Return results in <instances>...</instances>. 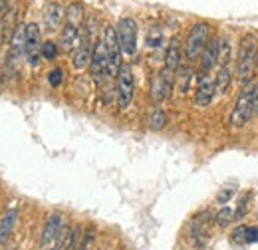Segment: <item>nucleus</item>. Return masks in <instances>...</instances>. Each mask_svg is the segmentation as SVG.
<instances>
[{
  "mask_svg": "<svg viewBox=\"0 0 258 250\" xmlns=\"http://www.w3.org/2000/svg\"><path fill=\"white\" fill-rule=\"evenodd\" d=\"M16 217H18V211L16 209H10L2 220H0V244H6V240L10 238V234H12V228H14V224H16Z\"/></svg>",
  "mask_w": 258,
  "mask_h": 250,
  "instance_id": "17",
  "label": "nucleus"
},
{
  "mask_svg": "<svg viewBox=\"0 0 258 250\" xmlns=\"http://www.w3.org/2000/svg\"><path fill=\"white\" fill-rule=\"evenodd\" d=\"M42 58V34L38 24H28L26 26V60L36 68Z\"/></svg>",
  "mask_w": 258,
  "mask_h": 250,
  "instance_id": "8",
  "label": "nucleus"
},
{
  "mask_svg": "<svg viewBox=\"0 0 258 250\" xmlns=\"http://www.w3.org/2000/svg\"><path fill=\"white\" fill-rule=\"evenodd\" d=\"M62 80H64V72H62L60 68H54V70L48 74V82H50L52 88H58V86L62 84Z\"/></svg>",
  "mask_w": 258,
  "mask_h": 250,
  "instance_id": "25",
  "label": "nucleus"
},
{
  "mask_svg": "<svg viewBox=\"0 0 258 250\" xmlns=\"http://www.w3.org/2000/svg\"><path fill=\"white\" fill-rule=\"evenodd\" d=\"M246 232H248V226H244V224L236 226L232 232V242L234 244H246Z\"/></svg>",
  "mask_w": 258,
  "mask_h": 250,
  "instance_id": "24",
  "label": "nucleus"
},
{
  "mask_svg": "<svg viewBox=\"0 0 258 250\" xmlns=\"http://www.w3.org/2000/svg\"><path fill=\"white\" fill-rule=\"evenodd\" d=\"M80 44V28L78 24H72V22H66L64 30H62V36H60V46L62 50H76Z\"/></svg>",
  "mask_w": 258,
  "mask_h": 250,
  "instance_id": "14",
  "label": "nucleus"
},
{
  "mask_svg": "<svg viewBox=\"0 0 258 250\" xmlns=\"http://www.w3.org/2000/svg\"><path fill=\"white\" fill-rule=\"evenodd\" d=\"M167 125V115H165V111L163 109H155L153 113H151V117H149V127L153 129V131H159Z\"/></svg>",
  "mask_w": 258,
  "mask_h": 250,
  "instance_id": "20",
  "label": "nucleus"
},
{
  "mask_svg": "<svg viewBox=\"0 0 258 250\" xmlns=\"http://www.w3.org/2000/svg\"><path fill=\"white\" fill-rule=\"evenodd\" d=\"M256 84L252 82H244L240 94H238V99L230 111V117H228V123L232 129H240L248 123V119L252 117V90H254Z\"/></svg>",
  "mask_w": 258,
  "mask_h": 250,
  "instance_id": "2",
  "label": "nucleus"
},
{
  "mask_svg": "<svg viewBox=\"0 0 258 250\" xmlns=\"http://www.w3.org/2000/svg\"><path fill=\"white\" fill-rule=\"evenodd\" d=\"M175 74H179V76H175V80L179 82V90H181V94H185L187 90H189V84H191V78H193V72H191V68H185V66H181Z\"/></svg>",
  "mask_w": 258,
  "mask_h": 250,
  "instance_id": "18",
  "label": "nucleus"
},
{
  "mask_svg": "<svg viewBox=\"0 0 258 250\" xmlns=\"http://www.w3.org/2000/svg\"><path fill=\"white\" fill-rule=\"evenodd\" d=\"M82 12H84L82 4H70V6L66 8V18H68V22L78 24V22L82 20Z\"/></svg>",
  "mask_w": 258,
  "mask_h": 250,
  "instance_id": "21",
  "label": "nucleus"
},
{
  "mask_svg": "<svg viewBox=\"0 0 258 250\" xmlns=\"http://www.w3.org/2000/svg\"><path fill=\"white\" fill-rule=\"evenodd\" d=\"M246 242H258V228H254V226H248V232H246Z\"/></svg>",
  "mask_w": 258,
  "mask_h": 250,
  "instance_id": "28",
  "label": "nucleus"
},
{
  "mask_svg": "<svg viewBox=\"0 0 258 250\" xmlns=\"http://www.w3.org/2000/svg\"><path fill=\"white\" fill-rule=\"evenodd\" d=\"M234 191H236V187H226V189H223V191L219 193V197H217V201L225 205V203H228V201H230V199L234 197Z\"/></svg>",
  "mask_w": 258,
  "mask_h": 250,
  "instance_id": "26",
  "label": "nucleus"
},
{
  "mask_svg": "<svg viewBox=\"0 0 258 250\" xmlns=\"http://www.w3.org/2000/svg\"><path fill=\"white\" fill-rule=\"evenodd\" d=\"M64 16H66L64 6L58 4V2H50L48 8H46V12H44V20H46L48 30H56L60 26V22H62Z\"/></svg>",
  "mask_w": 258,
  "mask_h": 250,
  "instance_id": "15",
  "label": "nucleus"
},
{
  "mask_svg": "<svg viewBox=\"0 0 258 250\" xmlns=\"http://www.w3.org/2000/svg\"><path fill=\"white\" fill-rule=\"evenodd\" d=\"M173 84H175V72L167 70L163 66V70L153 78L151 82V99L153 101H163L171 95V90H173Z\"/></svg>",
  "mask_w": 258,
  "mask_h": 250,
  "instance_id": "6",
  "label": "nucleus"
},
{
  "mask_svg": "<svg viewBox=\"0 0 258 250\" xmlns=\"http://www.w3.org/2000/svg\"><path fill=\"white\" fill-rule=\"evenodd\" d=\"M230 82H232V70H230V66H221L219 68V74H217V78H215V94L219 95H225L226 90L230 88Z\"/></svg>",
  "mask_w": 258,
  "mask_h": 250,
  "instance_id": "16",
  "label": "nucleus"
},
{
  "mask_svg": "<svg viewBox=\"0 0 258 250\" xmlns=\"http://www.w3.org/2000/svg\"><path fill=\"white\" fill-rule=\"evenodd\" d=\"M66 228H64V217L60 213H54L50 215L46 224H44V230H42V236H40V246L42 248H50L52 242L56 240L58 234H62Z\"/></svg>",
  "mask_w": 258,
  "mask_h": 250,
  "instance_id": "10",
  "label": "nucleus"
},
{
  "mask_svg": "<svg viewBox=\"0 0 258 250\" xmlns=\"http://www.w3.org/2000/svg\"><path fill=\"white\" fill-rule=\"evenodd\" d=\"M252 117H258V84L252 90Z\"/></svg>",
  "mask_w": 258,
  "mask_h": 250,
  "instance_id": "27",
  "label": "nucleus"
},
{
  "mask_svg": "<svg viewBox=\"0 0 258 250\" xmlns=\"http://www.w3.org/2000/svg\"><path fill=\"white\" fill-rule=\"evenodd\" d=\"M207 42H209V24L207 22H197L191 28V32H189L187 44H185V54H187L189 62L199 60V56L203 54Z\"/></svg>",
  "mask_w": 258,
  "mask_h": 250,
  "instance_id": "3",
  "label": "nucleus"
},
{
  "mask_svg": "<svg viewBox=\"0 0 258 250\" xmlns=\"http://www.w3.org/2000/svg\"><path fill=\"white\" fill-rule=\"evenodd\" d=\"M90 72L92 78L99 82L107 76V50L103 46V42L97 38L94 42V52H92V62H90Z\"/></svg>",
  "mask_w": 258,
  "mask_h": 250,
  "instance_id": "9",
  "label": "nucleus"
},
{
  "mask_svg": "<svg viewBox=\"0 0 258 250\" xmlns=\"http://www.w3.org/2000/svg\"><path fill=\"white\" fill-rule=\"evenodd\" d=\"M215 84L209 78V74H201L199 76V84H197V92H195V103L199 107H207L211 105V101L215 99Z\"/></svg>",
  "mask_w": 258,
  "mask_h": 250,
  "instance_id": "12",
  "label": "nucleus"
},
{
  "mask_svg": "<svg viewBox=\"0 0 258 250\" xmlns=\"http://www.w3.org/2000/svg\"><path fill=\"white\" fill-rule=\"evenodd\" d=\"M56 56H58V44L52 40L42 42V58L44 60H56Z\"/></svg>",
  "mask_w": 258,
  "mask_h": 250,
  "instance_id": "22",
  "label": "nucleus"
},
{
  "mask_svg": "<svg viewBox=\"0 0 258 250\" xmlns=\"http://www.w3.org/2000/svg\"><path fill=\"white\" fill-rule=\"evenodd\" d=\"M256 38L252 34H246L240 40V48H238V58H236V76L240 78V82H248L252 78V72L256 68Z\"/></svg>",
  "mask_w": 258,
  "mask_h": 250,
  "instance_id": "1",
  "label": "nucleus"
},
{
  "mask_svg": "<svg viewBox=\"0 0 258 250\" xmlns=\"http://www.w3.org/2000/svg\"><path fill=\"white\" fill-rule=\"evenodd\" d=\"M117 105L121 109H127L133 101V94H135V80H133V72L127 64H121L117 70Z\"/></svg>",
  "mask_w": 258,
  "mask_h": 250,
  "instance_id": "4",
  "label": "nucleus"
},
{
  "mask_svg": "<svg viewBox=\"0 0 258 250\" xmlns=\"http://www.w3.org/2000/svg\"><path fill=\"white\" fill-rule=\"evenodd\" d=\"M22 56H26V26L16 24V28L10 36V56H8V68H16Z\"/></svg>",
  "mask_w": 258,
  "mask_h": 250,
  "instance_id": "7",
  "label": "nucleus"
},
{
  "mask_svg": "<svg viewBox=\"0 0 258 250\" xmlns=\"http://www.w3.org/2000/svg\"><path fill=\"white\" fill-rule=\"evenodd\" d=\"M181 44H179V36H173L169 42V48L165 52V68L171 72H177L181 68Z\"/></svg>",
  "mask_w": 258,
  "mask_h": 250,
  "instance_id": "13",
  "label": "nucleus"
},
{
  "mask_svg": "<svg viewBox=\"0 0 258 250\" xmlns=\"http://www.w3.org/2000/svg\"><path fill=\"white\" fill-rule=\"evenodd\" d=\"M4 26H6L4 20H0V54H2V46H4V32H6Z\"/></svg>",
  "mask_w": 258,
  "mask_h": 250,
  "instance_id": "29",
  "label": "nucleus"
},
{
  "mask_svg": "<svg viewBox=\"0 0 258 250\" xmlns=\"http://www.w3.org/2000/svg\"><path fill=\"white\" fill-rule=\"evenodd\" d=\"M80 236H82V228H80V226L70 228V230H68V236H66L64 250H80V246H78Z\"/></svg>",
  "mask_w": 258,
  "mask_h": 250,
  "instance_id": "19",
  "label": "nucleus"
},
{
  "mask_svg": "<svg viewBox=\"0 0 258 250\" xmlns=\"http://www.w3.org/2000/svg\"><path fill=\"white\" fill-rule=\"evenodd\" d=\"M232 219H234V213H232L228 207H223V209L215 215V222H217L219 226H228V224L232 222Z\"/></svg>",
  "mask_w": 258,
  "mask_h": 250,
  "instance_id": "23",
  "label": "nucleus"
},
{
  "mask_svg": "<svg viewBox=\"0 0 258 250\" xmlns=\"http://www.w3.org/2000/svg\"><path fill=\"white\" fill-rule=\"evenodd\" d=\"M221 44L223 40L219 36L209 38L205 50H203V60H201V74H209L217 64H219V56H221Z\"/></svg>",
  "mask_w": 258,
  "mask_h": 250,
  "instance_id": "11",
  "label": "nucleus"
},
{
  "mask_svg": "<svg viewBox=\"0 0 258 250\" xmlns=\"http://www.w3.org/2000/svg\"><path fill=\"white\" fill-rule=\"evenodd\" d=\"M254 64L258 66V48H256V60H254Z\"/></svg>",
  "mask_w": 258,
  "mask_h": 250,
  "instance_id": "30",
  "label": "nucleus"
},
{
  "mask_svg": "<svg viewBox=\"0 0 258 250\" xmlns=\"http://www.w3.org/2000/svg\"><path fill=\"white\" fill-rule=\"evenodd\" d=\"M256 217H258V213H256Z\"/></svg>",
  "mask_w": 258,
  "mask_h": 250,
  "instance_id": "31",
  "label": "nucleus"
},
{
  "mask_svg": "<svg viewBox=\"0 0 258 250\" xmlns=\"http://www.w3.org/2000/svg\"><path fill=\"white\" fill-rule=\"evenodd\" d=\"M117 42H119V48H121V54L125 56H133L135 50H137V22L129 16H123L119 22H117Z\"/></svg>",
  "mask_w": 258,
  "mask_h": 250,
  "instance_id": "5",
  "label": "nucleus"
}]
</instances>
